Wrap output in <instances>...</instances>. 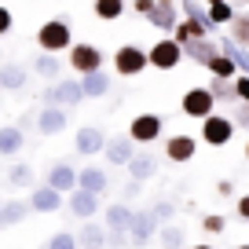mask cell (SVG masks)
<instances>
[{
    "mask_svg": "<svg viewBox=\"0 0 249 249\" xmlns=\"http://www.w3.org/2000/svg\"><path fill=\"white\" fill-rule=\"evenodd\" d=\"M209 33H213L209 22H198V18H179V26H176V33H172V37H176L179 44H191V40H202V37H209Z\"/></svg>",
    "mask_w": 249,
    "mask_h": 249,
    "instance_id": "22",
    "label": "cell"
},
{
    "mask_svg": "<svg viewBox=\"0 0 249 249\" xmlns=\"http://www.w3.org/2000/svg\"><path fill=\"white\" fill-rule=\"evenodd\" d=\"M161 231V220H158L154 209H140L132 216V227H128V234H132V246H147L154 234Z\"/></svg>",
    "mask_w": 249,
    "mask_h": 249,
    "instance_id": "8",
    "label": "cell"
},
{
    "mask_svg": "<svg viewBox=\"0 0 249 249\" xmlns=\"http://www.w3.org/2000/svg\"><path fill=\"white\" fill-rule=\"evenodd\" d=\"M73 147H77V154H85V158L103 154V150H107V136H103L95 124H81L77 136H73Z\"/></svg>",
    "mask_w": 249,
    "mask_h": 249,
    "instance_id": "12",
    "label": "cell"
},
{
    "mask_svg": "<svg viewBox=\"0 0 249 249\" xmlns=\"http://www.w3.org/2000/svg\"><path fill=\"white\" fill-rule=\"evenodd\" d=\"M11 26H15V18H11V11L0 4V37H8L11 33Z\"/></svg>",
    "mask_w": 249,
    "mask_h": 249,
    "instance_id": "42",
    "label": "cell"
},
{
    "mask_svg": "<svg viewBox=\"0 0 249 249\" xmlns=\"http://www.w3.org/2000/svg\"><path fill=\"white\" fill-rule=\"evenodd\" d=\"M22 147H26V128L4 124V128H0V158H15Z\"/></svg>",
    "mask_w": 249,
    "mask_h": 249,
    "instance_id": "20",
    "label": "cell"
},
{
    "mask_svg": "<svg viewBox=\"0 0 249 249\" xmlns=\"http://www.w3.org/2000/svg\"><path fill=\"white\" fill-rule=\"evenodd\" d=\"M70 213L77 220H92L95 213H99V195H92V191H85V187L70 191Z\"/></svg>",
    "mask_w": 249,
    "mask_h": 249,
    "instance_id": "17",
    "label": "cell"
},
{
    "mask_svg": "<svg viewBox=\"0 0 249 249\" xmlns=\"http://www.w3.org/2000/svg\"><path fill=\"white\" fill-rule=\"evenodd\" d=\"M234 4L231 0H220V4H209V22L213 26H227V22H234Z\"/></svg>",
    "mask_w": 249,
    "mask_h": 249,
    "instance_id": "33",
    "label": "cell"
},
{
    "mask_svg": "<svg viewBox=\"0 0 249 249\" xmlns=\"http://www.w3.org/2000/svg\"><path fill=\"white\" fill-rule=\"evenodd\" d=\"M154 4H158V0H132V8H136V15H140V18H150Z\"/></svg>",
    "mask_w": 249,
    "mask_h": 249,
    "instance_id": "43",
    "label": "cell"
},
{
    "mask_svg": "<svg viewBox=\"0 0 249 249\" xmlns=\"http://www.w3.org/2000/svg\"><path fill=\"white\" fill-rule=\"evenodd\" d=\"M85 99V88H81V77H59L52 88L44 92V103H52V107H77V103Z\"/></svg>",
    "mask_w": 249,
    "mask_h": 249,
    "instance_id": "6",
    "label": "cell"
},
{
    "mask_svg": "<svg viewBox=\"0 0 249 249\" xmlns=\"http://www.w3.org/2000/svg\"><path fill=\"white\" fill-rule=\"evenodd\" d=\"M179 107H183L187 117H195V121H205L209 114H216V95L209 92V85L205 88H187L183 99H179Z\"/></svg>",
    "mask_w": 249,
    "mask_h": 249,
    "instance_id": "5",
    "label": "cell"
},
{
    "mask_svg": "<svg viewBox=\"0 0 249 249\" xmlns=\"http://www.w3.org/2000/svg\"><path fill=\"white\" fill-rule=\"evenodd\" d=\"M0 227H4V202H0Z\"/></svg>",
    "mask_w": 249,
    "mask_h": 249,
    "instance_id": "48",
    "label": "cell"
},
{
    "mask_svg": "<svg viewBox=\"0 0 249 249\" xmlns=\"http://www.w3.org/2000/svg\"><path fill=\"white\" fill-rule=\"evenodd\" d=\"M70 70L77 73V77H85V73H95L103 70V52L95 44H88V40H81V44L70 48Z\"/></svg>",
    "mask_w": 249,
    "mask_h": 249,
    "instance_id": "7",
    "label": "cell"
},
{
    "mask_svg": "<svg viewBox=\"0 0 249 249\" xmlns=\"http://www.w3.org/2000/svg\"><path fill=\"white\" fill-rule=\"evenodd\" d=\"M202 4H220V0H202Z\"/></svg>",
    "mask_w": 249,
    "mask_h": 249,
    "instance_id": "50",
    "label": "cell"
},
{
    "mask_svg": "<svg viewBox=\"0 0 249 249\" xmlns=\"http://www.w3.org/2000/svg\"><path fill=\"white\" fill-rule=\"evenodd\" d=\"M158 238H161V246H165V249H183V246H187V234H183V227H176V224H161Z\"/></svg>",
    "mask_w": 249,
    "mask_h": 249,
    "instance_id": "32",
    "label": "cell"
},
{
    "mask_svg": "<svg viewBox=\"0 0 249 249\" xmlns=\"http://www.w3.org/2000/svg\"><path fill=\"white\" fill-rule=\"evenodd\" d=\"M37 48L40 52H70L73 48V30H70V22H66V18H48L44 26H40L37 30Z\"/></svg>",
    "mask_w": 249,
    "mask_h": 249,
    "instance_id": "1",
    "label": "cell"
},
{
    "mask_svg": "<svg viewBox=\"0 0 249 249\" xmlns=\"http://www.w3.org/2000/svg\"><path fill=\"white\" fill-rule=\"evenodd\" d=\"M26 213H33V205H30V202H22V198H11V202H4V227L22 224Z\"/></svg>",
    "mask_w": 249,
    "mask_h": 249,
    "instance_id": "30",
    "label": "cell"
},
{
    "mask_svg": "<svg viewBox=\"0 0 249 249\" xmlns=\"http://www.w3.org/2000/svg\"><path fill=\"white\" fill-rule=\"evenodd\" d=\"M92 11H95V18H103V22H114V18L124 15V0H95Z\"/></svg>",
    "mask_w": 249,
    "mask_h": 249,
    "instance_id": "31",
    "label": "cell"
},
{
    "mask_svg": "<svg viewBox=\"0 0 249 249\" xmlns=\"http://www.w3.org/2000/svg\"><path fill=\"white\" fill-rule=\"evenodd\" d=\"M191 249H213V246H191Z\"/></svg>",
    "mask_w": 249,
    "mask_h": 249,
    "instance_id": "49",
    "label": "cell"
},
{
    "mask_svg": "<svg viewBox=\"0 0 249 249\" xmlns=\"http://www.w3.org/2000/svg\"><path fill=\"white\" fill-rule=\"evenodd\" d=\"M198 154V140L195 136H169V140H165V158H169L172 165H187L191 161V158Z\"/></svg>",
    "mask_w": 249,
    "mask_h": 249,
    "instance_id": "11",
    "label": "cell"
},
{
    "mask_svg": "<svg viewBox=\"0 0 249 249\" xmlns=\"http://www.w3.org/2000/svg\"><path fill=\"white\" fill-rule=\"evenodd\" d=\"M107 161L110 165H128L136 158V140L132 136H114V140H107Z\"/></svg>",
    "mask_w": 249,
    "mask_h": 249,
    "instance_id": "15",
    "label": "cell"
},
{
    "mask_svg": "<svg viewBox=\"0 0 249 249\" xmlns=\"http://www.w3.org/2000/svg\"><path fill=\"white\" fill-rule=\"evenodd\" d=\"M246 158H249V143H246Z\"/></svg>",
    "mask_w": 249,
    "mask_h": 249,
    "instance_id": "51",
    "label": "cell"
},
{
    "mask_svg": "<svg viewBox=\"0 0 249 249\" xmlns=\"http://www.w3.org/2000/svg\"><path fill=\"white\" fill-rule=\"evenodd\" d=\"M161 128H165L161 114H136L132 124H128V136H132L136 143H154L158 136H161Z\"/></svg>",
    "mask_w": 249,
    "mask_h": 249,
    "instance_id": "10",
    "label": "cell"
},
{
    "mask_svg": "<svg viewBox=\"0 0 249 249\" xmlns=\"http://www.w3.org/2000/svg\"><path fill=\"white\" fill-rule=\"evenodd\" d=\"M30 205H33V213H59L62 209V191H55L52 183L33 187L30 191Z\"/></svg>",
    "mask_w": 249,
    "mask_h": 249,
    "instance_id": "14",
    "label": "cell"
},
{
    "mask_svg": "<svg viewBox=\"0 0 249 249\" xmlns=\"http://www.w3.org/2000/svg\"><path fill=\"white\" fill-rule=\"evenodd\" d=\"M33 70H37L40 77H52V81H55V77L62 73V59H59L55 52H40L37 59H33Z\"/></svg>",
    "mask_w": 249,
    "mask_h": 249,
    "instance_id": "28",
    "label": "cell"
},
{
    "mask_svg": "<svg viewBox=\"0 0 249 249\" xmlns=\"http://www.w3.org/2000/svg\"><path fill=\"white\" fill-rule=\"evenodd\" d=\"M234 124H238V128H249V103L234 107Z\"/></svg>",
    "mask_w": 249,
    "mask_h": 249,
    "instance_id": "44",
    "label": "cell"
},
{
    "mask_svg": "<svg viewBox=\"0 0 249 249\" xmlns=\"http://www.w3.org/2000/svg\"><path fill=\"white\" fill-rule=\"evenodd\" d=\"M48 183H52L55 191H62V195H70V191H77V169H73L70 161H55L52 169H48Z\"/></svg>",
    "mask_w": 249,
    "mask_h": 249,
    "instance_id": "16",
    "label": "cell"
},
{
    "mask_svg": "<svg viewBox=\"0 0 249 249\" xmlns=\"http://www.w3.org/2000/svg\"><path fill=\"white\" fill-rule=\"evenodd\" d=\"M179 11H183V18H198V22H209V4H198V0H183L179 4ZM213 26V22H209Z\"/></svg>",
    "mask_w": 249,
    "mask_h": 249,
    "instance_id": "35",
    "label": "cell"
},
{
    "mask_svg": "<svg viewBox=\"0 0 249 249\" xmlns=\"http://www.w3.org/2000/svg\"><path fill=\"white\" fill-rule=\"evenodd\" d=\"M132 216H136V209H128V202H114L103 220H107L110 231H128V227H132Z\"/></svg>",
    "mask_w": 249,
    "mask_h": 249,
    "instance_id": "25",
    "label": "cell"
},
{
    "mask_svg": "<svg viewBox=\"0 0 249 249\" xmlns=\"http://www.w3.org/2000/svg\"><path fill=\"white\" fill-rule=\"evenodd\" d=\"M234 95H238V103H249V73L234 77Z\"/></svg>",
    "mask_w": 249,
    "mask_h": 249,
    "instance_id": "40",
    "label": "cell"
},
{
    "mask_svg": "<svg viewBox=\"0 0 249 249\" xmlns=\"http://www.w3.org/2000/svg\"><path fill=\"white\" fill-rule=\"evenodd\" d=\"M224 224H227V220L220 216V213H209V216H202V227H205L209 234H220V231H224Z\"/></svg>",
    "mask_w": 249,
    "mask_h": 249,
    "instance_id": "39",
    "label": "cell"
},
{
    "mask_svg": "<svg viewBox=\"0 0 249 249\" xmlns=\"http://www.w3.org/2000/svg\"><path fill=\"white\" fill-rule=\"evenodd\" d=\"M107 238H110V227H99V224H88L77 231V246L81 249H107Z\"/></svg>",
    "mask_w": 249,
    "mask_h": 249,
    "instance_id": "21",
    "label": "cell"
},
{
    "mask_svg": "<svg viewBox=\"0 0 249 249\" xmlns=\"http://www.w3.org/2000/svg\"><path fill=\"white\" fill-rule=\"evenodd\" d=\"M66 121H70V117H66V107H52V103H48L37 114V132L40 136H59L62 128H66Z\"/></svg>",
    "mask_w": 249,
    "mask_h": 249,
    "instance_id": "13",
    "label": "cell"
},
{
    "mask_svg": "<svg viewBox=\"0 0 249 249\" xmlns=\"http://www.w3.org/2000/svg\"><path fill=\"white\" fill-rule=\"evenodd\" d=\"M234 117H227V114H209L202 121V143L205 147H227V143L234 140Z\"/></svg>",
    "mask_w": 249,
    "mask_h": 249,
    "instance_id": "4",
    "label": "cell"
},
{
    "mask_svg": "<svg viewBox=\"0 0 249 249\" xmlns=\"http://www.w3.org/2000/svg\"><path fill=\"white\" fill-rule=\"evenodd\" d=\"M150 209L158 213V220H161V224H172V216H176V202H172V198H161V202H154Z\"/></svg>",
    "mask_w": 249,
    "mask_h": 249,
    "instance_id": "38",
    "label": "cell"
},
{
    "mask_svg": "<svg viewBox=\"0 0 249 249\" xmlns=\"http://www.w3.org/2000/svg\"><path fill=\"white\" fill-rule=\"evenodd\" d=\"M216 191H220L224 198H231V195H234V183H231V179H220V183H216Z\"/></svg>",
    "mask_w": 249,
    "mask_h": 249,
    "instance_id": "47",
    "label": "cell"
},
{
    "mask_svg": "<svg viewBox=\"0 0 249 249\" xmlns=\"http://www.w3.org/2000/svg\"><path fill=\"white\" fill-rule=\"evenodd\" d=\"M179 15H183V11H179V4H172V0H158L147 22L154 26V30H161L165 37H172V33H176V26H179Z\"/></svg>",
    "mask_w": 249,
    "mask_h": 249,
    "instance_id": "9",
    "label": "cell"
},
{
    "mask_svg": "<svg viewBox=\"0 0 249 249\" xmlns=\"http://www.w3.org/2000/svg\"><path fill=\"white\" fill-rule=\"evenodd\" d=\"M209 92L216 95V103H238V95H234V77H209Z\"/></svg>",
    "mask_w": 249,
    "mask_h": 249,
    "instance_id": "29",
    "label": "cell"
},
{
    "mask_svg": "<svg viewBox=\"0 0 249 249\" xmlns=\"http://www.w3.org/2000/svg\"><path fill=\"white\" fill-rule=\"evenodd\" d=\"M154 172H158V161L150 154H136L132 161H128V176L132 179H143V183H147V179H154Z\"/></svg>",
    "mask_w": 249,
    "mask_h": 249,
    "instance_id": "27",
    "label": "cell"
},
{
    "mask_svg": "<svg viewBox=\"0 0 249 249\" xmlns=\"http://www.w3.org/2000/svg\"><path fill=\"white\" fill-rule=\"evenodd\" d=\"M238 249H249V242H246V246H238Z\"/></svg>",
    "mask_w": 249,
    "mask_h": 249,
    "instance_id": "52",
    "label": "cell"
},
{
    "mask_svg": "<svg viewBox=\"0 0 249 249\" xmlns=\"http://www.w3.org/2000/svg\"><path fill=\"white\" fill-rule=\"evenodd\" d=\"M238 4H249V0H238Z\"/></svg>",
    "mask_w": 249,
    "mask_h": 249,
    "instance_id": "53",
    "label": "cell"
},
{
    "mask_svg": "<svg viewBox=\"0 0 249 249\" xmlns=\"http://www.w3.org/2000/svg\"><path fill=\"white\" fill-rule=\"evenodd\" d=\"M8 183L11 187H33V169H30V165H22V161L11 165V169H8Z\"/></svg>",
    "mask_w": 249,
    "mask_h": 249,
    "instance_id": "34",
    "label": "cell"
},
{
    "mask_svg": "<svg viewBox=\"0 0 249 249\" xmlns=\"http://www.w3.org/2000/svg\"><path fill=\"white\" fill-rule=\"evenodd\" d=\"M147 55H150V66H154V70H161V73L176 70L179 59H187V55H183V44H179L176 37H161L158 44L147 48Z\"/></svg>",
    "mask_w": 249,
    "mask_h": 249,
    "instance_id": "3",
    "label": "cell"
},
{
    "mask_svg": "<svg viewBox=\"0 0 249 249\" xmlns=\"http://www.w3.org/2000/svg\"><path fill=\"white\" fill-rule=\"evenodd\" d=\"M110 73L107 70H95V73H85L81 77V88H85V99H103V95L110 92Z\"/></svg>",
    "mask_w": 249,
    "mask_h": 249,
    "instance_id": "24",
    "label": "cell"
},
{
    "mask_svg": "<svg viewBox=\"0 0 249 249\" xmlns=\"http://www.w3.org/2000/svg\"><path fill=\"white\" fill-rule=\"evenodd\" d=\"M107 246H114V249H124V246H132V234H128V231H110Z\"/></svg>",
    "mask_w": 249,
    "mask_h": 249,
    "instance_id": "41",
    "label": "cell"
},
{
    "mask_svg": "<svg viewBox=\"0 0 249 249\" xmlns=\"http://www.w3.org/2000/svg\"><path fill=\"white\" fill-rule=\"evenodd\" d=\"M234 213H238L242 220H249V195H242L238 202H234Z\"/></svg>",
    "mask_w": 249,
    "mask_h": 249,
    "instance_id": "46",
    "label": "cell"
},
{
    "mask_svg": "<svg viewBox=\"0 0 249 249\" xmlns=\"http://www.w3.org/2000/svg\"><path fill=\"white\" fill-rule=\"evenodd\" d=\"M77 187H85V191H92V195H107L110 191V176H107V169H99V165H85V169L77 172Z\"/></svg>",
    "mask_w": 249,
    "mask_h": 249,
    "instance_id": "19",
    "label": "cell"
},
{
    "mask_svg": "<svg viewBox=\"0 0 249 249\" xmlns=\"http://www.w3.org/2000/svg\"><path fill=\"white\" fill-rule=\"evenodd\" d=\"M183 55H187L191 62H198V66H209V62L220 55V40H209V37L191 40V44H183Z\"/></svg>",
    "mask_w": 249,
    "mask_h": 249,
    "instance_id": "18",
    "label": "cell"
},
{
    "mask_svg": "<svg viewBox=\"0 0 249 249\" xmlns=\"http://www.w3.org/2000/svg\"><path fill=\"white\" fill-rule=\"evenodd\" d=\"M0 110H4V103H0Z\"/></svg>",
    "mask_w": 249,
    "mask_h": 249,
    "instance_id": "54",
    "label": "cell"
},
{
    "mask_svg": "<svg viewBox=\"0 0 249 249\" xmlns=\"http://www.w3.org/2000/svg\"><path fill=\"white\" fill-rule=\"evenodd\" d=\"M44 249H81V246H77V234H70V231H55L52 238H48Z\"/></svg>",
    "mask_w": 249,
    "mask_h": 249,
    "instance_id": "36",
    "label": "cell"
},
{
    "mask_svg": "<svg viewBox=\"0 0 249 249\" xmlns=\"http://www.w3.org/2000/svg\"><path fill=\"white\" fill-rule=\"evenodd\" d=\"M231 40H238V44L249 48V15H234V22H231Z\"/></svg>",
    "mask_w": 249,
    "mask_h": 249,
    "instance_id": "37",
    "label": "cell"
},
{
    "mask_svg": "<svg viewBox=\"0 0 249 249\" xmlns=\"http://www.w3.org/2000/svg\"><path fill=\"white\" fill-rule=\"evenodd\" d=\"M147 66H150V55L140 44H121L114 52V73L117 77H140Z\"/></svg>",
    "mask_w": 249,
    "mask_h": 249,
    "instance_id": "2",
    "label": "cell"
},
{
    "mask_svg": "<svg viewBox=\"0 0 249 249\" xmlns=\"http://www.w3.org/2000/svg\"><path fill=\"white\" fill-rule=\"evenodd\" d=\"M0 88H4V92H22L26 88V66H18V62H0Z\"/></svg>",
    "mask_w": 249,
    "mask_h": 249,
    "instance_id": "23",
    "label": "cell"
},
{
    "mask_svg": "<svg viewBox=\"0 0 249 249\" xmlns=\"http://www.w3.org/2000/svg\"><path fill=\"white\" fill-rule=\"evenodd\" d=\"M140 191H143V179H128V187H124V202L140 198Z\"/></svg>",
    "mask_w": 249,
    "mask_h": 249,
    "instance_id": "45",
    "label": "cell"
},
{
    "mask_svg": "<svg viewBox=\"0 0 249 249\" xmlns=\"http://www.w3.org/2000/svg\"><path fill=\"white\" fill-rule=\"evenodd\" d=\"M205 70H209V77H238V73H242V70H238V62H234L231 55L224 52V48H220V55L209 62V66H205Z\"/></svg>",
    "mask_w": 249,
    "mask_h": 249,
    "instance_id": "26",
    "label": "cell"
}]
</instances>
